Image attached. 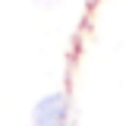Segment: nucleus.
<instances>
[{
  "mask_svg": "<svg viewBox=\"0 0 129 126\" xmlns=\"http://www.w3.org/2000/svg\"><path fill=\"white\" fill-rule=\"evenodd\" d=\"M69 120V104L63 94H47L35 104V113H31V123L35 126H66Z\"/></svg>",
  "mask_w": 129,
  "mask_h": 126,
  "instance_id": "nucleus-1",
  "label": "nucleus"
},
{
  "mask_svg": "<svg viewBox=\"0 0 129 126\" xmlns=\"http://www.w3.org/2000/svg\"><path fill=\"white\" fill-rule=\"evenodd\" d=\"M35 3H41V6H50V3H57V0H35Z\"/></svg>",
  "mask_w": 129,
  "mask_h": 126,
  "instance_id": "nucleus-2",
  "label": "nucleus"
}]
</instances>
